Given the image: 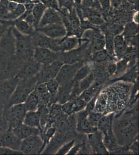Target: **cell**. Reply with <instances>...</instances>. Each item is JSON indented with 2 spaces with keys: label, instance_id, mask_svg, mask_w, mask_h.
Wrapping results in <instances>:
<instances>
[{
  "label": "cell",
  "instance_id": "cell-14",
  "mask_svg": "<svg viewBox=\"0 0 139 155\" xmlns=\"http://www.w3.org/2000/svg\"><path fill=\"white\" fill-rule=\"evenodd\" d=\"M60 52H56L51 50L41 47H35L34 51V59L43 65L51 63L59 60Z\"/></svg>",
  "mask_w": 139,
  "mask_h": 155
},
{
  "label": "cell",
  "instance_id": "cell-52",
  "mask_svg": "<svg viewBox=\"0 0 139 155\" xmlns=\"http://www.w3.org/2000/svg\"><path fill=\"white\" fill-rule=\"evenodd\" d=\"M82 1L83 0H73L75 8H80V7H82Z\"/></svg>",
  "mask_w": 139,
  "mask_h": 155
},
{
  "label": "cell",
  "instance_id": "cell-48",
  "mask_svg": "<svg viewBox=\"0 0 139 155\" xmlns=\"http://www.w3.org/2000/svg\"><path fill=\"white\" fill-rule=\"evenodd\" d=\"M97 96L98 95L96 96L95 97H93L90 101H89L87 103L86 106V107L85 108L84 110L88 114L91 112L94 111Z\"/></svg>",
  "mask_w": 139,
  "mask_h": 155
},
{
  "label": "cell",
  "instance_id": "cell-44",
  "mask_svg": "<svg viewBox=\"0 0 139 155\" xmlns=\"http://www.w3.org/2000/svg\"><path fill=\"white\" fill-rule=\"evenodd\" d=\"M116 71V63L115 62H107L106 65V72L107 78L114 76Z\"/></svg>",
  "mask_w": 139,
  "mask_h": 155
},
{
  "label": "cell",
  "instance_id": "cell-16",
  "mask_svg": "<svg viewBox=\"0 0 139 155\" xmlns=\"http://www.w3.org/2000/svg\"><path fill=\"white\" fill-rule=\"evenodd\" d=\"M21 141L11 129L3 131L0 134V146L20 152Z\"/></svg>",
  "mask_w": 139,
  "mask_h": 155
},
{
  "label": "cell",
  "instance_id": "cell-43",
  "mask_svg": "<svg viewBox=\"0 0 139 155\" xmlns=\"http://www.w3.org/2000/svg\"><path fill=\"white\" fill-rule=\"evenodd\" d=\"M6 104L3 101H0V128L3 130L7 129V124L5 119V111Z\"/></svg>",
  "mask_w": 139,
  "mask_h": 155
},
{
  "label": "cell",
  "instance_id": "cell-40",
  "mask_svg": "<svg viewBox=\"0 0 139 155\" xmlns=\"http://www.w3.org/2000/svg\"><path fill=\"white\" fill-rule=\"evenodd\" d=\"M75 143V140L71 139L70 141H67L60 146L57 150L55 153L56 155H67L70 150L71 148Z\"/></svg>",
  "mask_w": 139,
  "mask_h": 155
},
{
  "label": "cell",
  "instance_id": "cell-47",
  "mask_svg": "<svg viewBox=\"0 0 139 155\" xmlns=\"http://www.w3.org/2000/svg\"><path fill=\"white\" fill-rule=\"evenodd\" d=\"M23 154L20 151L12 150L5 147L0 146V155H19Z\"/></svg>",
  "mask_w": 139,
  "mask_h": 155
},
{
  "label": "cell",
  "instance_id": "cell-54",
  "mask_svg": "<svg viewBox=\"0 0 139 155\" xmlns=\"http://www.w3.org/2000/svg\"><path fill=\"white\" fill-rule=\"evenodd\" d=\"M30 1L31 2H32V3L35 4L40 2V0H30Z\"/></svg>",
  "mask_w": 139,
  "mask_h": 155
},
{
  "label": "cell",
  "instance_id": "cell-37",
  "mask_svg": "<svg viewBox=\"0 0 139 155\" xmlns=\"http://www.w3.org/2000/svg\"><path fill=\"white\" fill-rule=\"evenodd\" d=\"M128 61L125 58L118 60L116 63V71L114 77H118L127 71L129 68Z\"/></svg>",
  "mask_w": 139,
  "mask_h": 155
},
{
  "label": "cell",
  "instance_id": "cell-15",
  "mask_svg": "<svg viewBox=\"0 0 139 155\" xmlns=\"http://www.w3.org/2000/svg\"><path fill=\"white\" fill-rule=\"evenodd\" d=\"M35 31L54 39L62 38L66 36L67 33V30L63 22L47 25L39 28Z\"/></svg>",
  "mask_w": 139,
  "mask_h": 155
},
{
  "label": "cell",
  "instance_id": "cell-33",
  "mask_svg": "<svg viewBox=\"0 0 139 155\" xmlns=\"http://www.w3.org/2000/svg\"><path fill=\"white\" fill-rule=\"evenodd\" d=\"M23 104L25 105L26 111H37L40 106V100L34 91L29 94L25 102H23Z\"/></svg>",
  "mask_w": 139,
  "mask_h": 155
},
{
  "label": "cell",
  "instance_id": "cell-42",
  "mask_svg": "<svg viewBox=\"0 0 139 155\" xmlns=\"http://www.w3.org/2000/svg\"><path fill=\"white\" fill-rule=\"evenodd\" d=\"M73 103V113H76L85 109L86 106L87 102L83 99L78 97L74 101H71Z\"/></svg>",
  "mask_w": 139,
  "mask_h": 155
},
{
  "label": "cell",
  "instance_id": "cell-2",
  "mask_svg": "<svg viewBox=\"0 0 139 155\" xmlns=\"http://www.w3.org/2000/svg\"><path fill=\"white\" fill-rule=\"evenodd\" d=\"M113 83L114 84L104 89L107 95L106 114L118 112L119 116L128 104L131 89L127 83L125 84L120 81V83Z\"/></svg>",
  "mask_w": 139,
  "mask_h": 155
},
{
  "label": "cell",
  "instance_id": "cell-55",
  "mask_svg": "<svg viewBox=\"0 0 139 155\" xmlns=\"http://www.w3.org/2000/svg\"><path fill=\"white\" fill-rule=\"evenodd\" d=\"M3 130H3V129H2L0 128V134H1V132H2V131H3Z\"/></svg>",
  "mask_w": 139,
  "mask_h": 155
},
{
  "label": "cell",
  "instance_id": "cell-32",
  "mask_svg": "<svg viewBox=\"0 0 139 155\" xmlns=\"http://www.w3.org/2000/svg\"><path fill=\"white\" fill-rule=\"evenodd\" d=\"M47 7L41 2L34 4L32 11L34 18L33 27L35 30L39 28V23Z\"/></svg>",
  "mask_w": 139,
  "mask_h": 155
},
{
  "label": "cell",
  "instance_id": "cell-26",
  "mask_svg": "<svg viewBox=\"0 0 139 155\" xmlns=\"http://www.w3.org/2000/svg\"><path fill=\"white\" fill-rule=\"evenodd\" d=\"M90 59L94 64H103L117 61L116 58L112 57L107 53L105 49L93 52L91 55Z\"/></svg>",
  "mask_w": 139,
  "mask_h": 155
},
{
  "label": "cell",
  "instance_id": "cell-24",
  "mask_svg": "<svg viewBox=\"0 0 139 155\" xmlns=\"http://www.w3.org/2000/svg\"><path fill=\"white\" fill-rule=\"evenodd\" d=\"M81 45L80 39L76 36H65L61 39L59 52H64L78 48Z\"/></svg>",
  "mask_w": 139,
  "mask_h": 155
},
{
  "label": "cell",
  "instance_id": "cell-34",
  "mask_svg": "<svg viewBox=\"0 0 139 155\" xmlns=\"http://www.w3.org/2000/svg\"><path fill=\"white\" fill-rule=\"evenodd\" d=\"M40 120V126L42 130V134L49 122V109L48 106L44 104H40L37 110ZM42 136V135H41Z\"/></svg>",
  "mask_w": 139,
  "mask_h": 155
},
{
  "label": "cell",
  "instance_id": "cell-31",
  "mask_svg": "<svg viewBox=\"0 0 139 155\" xmlns=\"http://www.w3.org/2000/svg\"><path fill=\"white\" fill-rule=\"evenodd\" d=\"M23 124L30 127L39 129L42 132L40 117L37 111H27L25 115Z\"/></svg>",
  "mask_w": 139,
  "mask_h": 155
},
{
  "label": "cell",
  "instance_id": "cell-18",
  "mask_svg": "<svg viewBox=\"0 0 139 155\" xmlns=\"http://www.w3.org/2000/svg\"><path fill=\"white\" fill-rule=\"evenodd\" d=\"M88 135V144L90 146L92 153L95 154H109L102 141V134L99 131L92 133Z\"/></svg>",
  "mask_w": 139,
  "mask_h": 155
},
{
  "label": "cell",
  "instance_id": "cell-30",
  "mask_svg": "<svg viewBox=\"0 0 139 155\" xmlns=\"http://www.w3.org/2000/svg\"><path fill=\"white\" fill-rule=\"evenodd\" d=\"M13 27L18 32L26 35H32L35 31L33 26L29 25L25 20L21 19H17L13 21Z\"/></svg>",
  "mask_w": 139,
  "mask_h": 155
},
{
  "label": "cell",
  "instance_id": "cell-11",
  "mask_svg": "<svg viewBox=\"0 0 139 155\" xmlns=\"http://www.w3.org/2000/svg\"><path fill=\"white\" fill-rule=\"evenodd\" d=\"M84 64L83 62H78L72 64H64L55 79L60 85L70 83L73 81L76 72Z\"/></svg>",
  "mask_w": 139,
  "mask_h": 155
},
{
  "label": "cell",
  "instance_id": "cell-4",
  "mask_svg": "<svg viewBox=\"0 0 139 155\" xmlns=\"http://www.w3.org/2000/svg\"><path fill=\"white\" fill-rule=\"evenodd\" d=\"M37 85L35 77L20 80L16 89L9 98L6 108L14 104H23L29 94L33 91Z\"/></svg>",
  "mask_w": 139,
  "mask_h": 155
},
{
  "label": "cell",
  "instance_id": "cell-10",
  "mask_svg": "<svg viewBox=\"0 0 139 155\" xmlns=\"http://www.w3.org/2000/svg\"><path fill=\"white\" fill-rule=\"evenodd\" d=\"M31 36L34 47H41L51 50L56 52H59V44L62 38L54 39L35 31Z\"/></svg>",
  "mask_w": 139,
  "mask_h": 155
},
{
  "label": "cell",
  "instance_id": "cell-41",
  "mask_svg": "<svg viewBox=\"0 0 139 155\" xmlns=\"http://www.w3.org/2000/svg\"><path fill=\"white\" fill-rule=\"evenodd\" d=\"M101 7V13L104 20L108 18L109 15L111 1L110 0H99Z\"/></svg>",
  "mask_w": 139,
  "mask_h": 155
},
{
  "label": "cell",
  "instance_id": "cell-36",
  "mask_svg": "<svg viewBox=\"0 0 139 155\" xmlns=\"http://www.w3.org/2000/svg\"><path fill=\"white\" fill-rule=\"evenodd\" d=\"M92 71V66L88 63L84 64L76 72L73 81L79 82L85 78Z\"/></svg>",
  "mask_w": 139,
  "mask_h": 155
},
{
  "label": "cell",
  "instance_id": "cell-46",
  "mask_svg": "<svg viewBox=\"0 0 139 155\" xmlns=\"http://www.w3.org/2000/svg\"><path fill=\"white\" fill-rule=\"evenodd\" d=\"M61 109L62 112L67 115L72 114H73L72 101H68L61 104Z\"/></svg>",
  "mask_w": 139,
  "mask_h": 155
},
{
  "label": "cell",
  "instance_id": "cell-17",
  "mask_svg": "<svg viewBox=\"0 0 139 155\" xmlns=\"http://www.w3.org/2000/svg\"><path fill=\"white\" fill-rule=\"evenodd\" d=\"M76 130L77 132L83 134H90L98 130V129L93 128L90 125L87 119L88 113L85 110L75 113Z\"/></svg>",
  "mask_w": 139,
  "mask_h": 155
},
{
  "label": "cell",
  "instance_id": "cell-19",
  "mask_svg": "<svg viewBox=\"0 0 139 155\" xmlns=\"http://www.w3.org/2000/svg\"><path fill=\"white\" fill-rule=\"evenodd\" d=\"M139 71L137 63L132 67L127 69L123 74L118 77L114 78L113 79L109 81L110 84L115 83L116 82H123L125 83L134 84L137 80L139 76Z\"/></svg>",
  "mask_w": 139,
  "mask_h": 155
},
{
  "label": "cell",
  "instance_id": "cell-56",
  "mask_svg": "<svg viewBox=\"0 0 139 155\" xmlns=\"http://www.w3.org/2000/svg\"><path fill=\"white\" fill-rule=\"evenodd\" d=\"M0 23H2V22H1V21H0Z\"/></svg>",
  "mask_w": 139,
  "mask_h": 155
},
{
  "label": "cell",
  "instance_id": "cell-9",
  "mask_svg": "<svg viewBox=\"0 0 139 155\" xmlns=\"http://www.w3.org/2000/svg\"><path fill=\"white\" fill-rule=\"evenodd\" d=\"M20 150L26 155L42 153L43 151V140L41 135L31 136L22 140Z\"/></svg>",
  "mask_w": 139,
  "mask_h": 155
},
{
  "label": "cell",
  "instance_id": "cell-38",
  "mask_svg": "<svg viewBox=\"0 0 139 155\" xmlns=\"http://www.w3.org/2000/svg\"><path fill=\"white\" fill-rule=\"evenodd\" d=\"M95 80V76L93 75V73L91 71L90 74H88L86 77L84 79H83L82 80L79 81L78 82L79 90L81 91V92H83L84 91L89 87L93 83Z\"/></svg>",
  "mask_w": 139,
  "mask_h": 155
},
{
  "label": "cell",
  "instance_id": "cell-27",
  "mask_svg": "<svg viewBox=\"0 0 139 155\" xmlns=\"http://www.w3.org/2000/svg\"><path fill=\"white\" fill-rule=\"evenodd\" d=\"M114 113H109L103 115L99 123L97 129L102 134L107 131L113 129V124L114 119Z\"/></svg>",
  "mask_w": 139,
  "mask_h": 155
},
{
  "label": "cell",
  "instance_id": "cell-29",
  "mask_svg": "<svg viewBox=\"0 0 139 155\" xmlns=\"http://www.w3.org/2000/svg\"><path fill=\"white\" fill-rule=\"evenodd\" d=\"M139 25L135 22H129L123 27V32L122 34L125 39V41L128 46L131 39L138 34Z\"/></svg>",
  "mask_w": 139,
  "mask_h": 155
},
{
  "label": "cell",
  "instance_id": "cell-1",
  "mask_svg": "<svg viewBox=\"0 0 139 155\" xmlns=\"http://www.w3.org/2000/svg\"><path fill=\"white\" fill-rule=\"evenodd\" d=\"M115 117L113 129L118 145L129 147L138 136L137 106Z\"/></svg>",
  "mask_w": 139,
  "mask_h": 155
},
{
  "label": "cell",
  "instance_id": "cell-53",
  "mask_svg": "<svg viewBox=\"0 0 139 155\" xmlns=\"http://www.w3.org/2000/svg\"><path fill=\"white\" fill-rule=\"evenodd\" d=\"M127 1L129 3L131 4H134V5H137V2L138 0H127Z\"/></svg>",
  "mask_w": 139,
  "mask_h": 155
},
{
  "label": "cell",
  "instance_id": "cell-7",
  "mask_svg": "<svg viewBox=\"0 0 139 155\" xmlns=\"http://www.w3.org/2000/svg\"><path fill=\"white\" fill-rule=\"evenodd\" d=\"M23 63L15 55L7 60L0 61V80L8 79L17 76Z\"/></svg>",
  "mask_w": 139,
  "mask_h": 155
},
{
  "label": "cell",
  "instance_id": "cell-25",
  "mask_svg": "<svg viewBox=\"0 0 139 155\" xmlns=\"http://www.w3.org/2000/svg\"><path fill=\"white\" fill-rule=\"evenodd\" d=\"M34 91L39 97L40 104H44L48 107L50 104L51 96L46 87V83L36 85Z\"/></svg>",
  "mask_w": 139,
  "mask_h": 155
},
{
  "label": "cell",
  "instance_id": "cell-22",
  "mask_svg": "<svg viewBox=\"0 0 139 155\" xmlns=\"http://www.w3.org/2000/svg\"><path fill=\"white\" fill-rule=\"evenodd\" d=\"M128 47V46L122 34L115 36L114 37V50L115 57L117 61L123 58L126 52Z\"/></svg>",
  "mask_w": 139,
  "mask_h": 155
},
{
  "label": "cell",
  "instance_id": "cell-6",
  "mask_svg": "<svg viewBox=\"0 0 139 155\" xmlns=\"http://www.w3.org/2000/svg\"><path fill=\"white\" fill-rule=\"evenodd\" d=\"M12 27H10L0 38V61L7 60L15 54V41Z\"/></svg>",
  "mask_w": 139,
  "mask_h": 155
},
{
  "label": "cell",
  "instance_id": "cell-20",
  "mask_svg": "<svg viewBox=\"0 0 139 155\" xmlns=\"http://www.w3.org/2000/svg\"><path fill=\"white\" fill-rule=\"evenodd\" d=\"M12 130L21 140H23L31 136L38 134H40L41 136L42 134V132L39 129L30 127L24 124H22L17 127L13 128L12 129Z\"/></svg>",
  "mask_w": 139,
  "mask_h": 155
},
{
  "label": "cell",
  "instance_id": "cell-28",
  "mask_svg": "<svg viewBox=\"0 0 139 155\" xmlns=\"http://www.w3.org/2000/svg\"><path fill=\"white\" fill-rule=\"evenodd\" d=\"M72 83L73 81L67 84L60 85L57 94L56 102L62 104L70 101Z\"/></svg>",
  "mask_w": 139,
  "mask_h": 155
},
{
  "label": "cell",
  "instance_id": "cell-51",
  "mask_svg": "<svg viewBox=\"0 0 139 155\" xmlns=\"http://www.w3.org/2000/svg\"><path fill=\"white\" fill-rule=\"evenodd\" d=\"M123 1V0H110L111 5L114 8H117L122 4Z\"/></svg>",
  "mask_w": 139,
  "mask_h": 155
},
{
  "label": "cell",
  "instance_id": "cell-5",
  "mask_svg": "<svg viewBox=\"0 0 139 155\" xmlns=\"http://www.w3.org/2000/svg\"><path fill=\"white\" fill-rule=\"evenodd\" d=\"M26 109L23 104H14L6 108L5 119L7 124V129H12L23 124Z\"/></svg>",
  "mask_w": 139,
  "mask_h": 155
},
{
  "label": "cell",
  "instance_id": "cell-13",
  "mask_svg": "<svg viewBox=\"0 0 139 155\" xmlns=\"http://www.w3.org/2000/svg\"><path fill=\"white\" fill-rule=\"evenodd\" d=\"M20 80L16 76L8 79L0 80V101L6 105L16 89Z\"/></svg>",
  "mask_w": 139,
  "mask_h": 155
},
{
  "label": "cell",
  "instance_id": "cell-23",
  "mask_svg": "<svg viewBox=\"0 0 139 155\" xmlns=\"http://www.w3.org/2000/svg\"><path fill=\"white\" fill-rule=\"evenodd\" d=\"M103 84V83L101 82L95 80L92 85L87 89L82 92L78 97L83 99V100H84L87 103L93 97L98 95L102 90Z\"/></svg>",
  "mask_w": 139,
  "mask_h": 155
},
{
  "label": "cell",
  "instance_id": "cell-8",
  "mask_svg": "<svg viewBox=\"0 0 139 155\" xmlns=\"http://www.w3.org/2000/svg\"><path fill=\"white\" fill-rule=\"evenodd\" d=\"M64 64L60 60H57L49 64L42 65L40 71L35 76L37 84L46 83L50 80L55 79Z\"/></svg>",
  "mask_w": 139,
  "mask_h": 155
},
{
  "label": "cell",
  "instance_id": "cell-3",
  "mask_svg": "<svg viewBox=\"0 0 139 155\" xmlns=\"http://www.w3.org/2000/svg\"><path fill=\"white\" fill-rule=\"evenodd\" d=\"M12 33L15 41V57L23 62L33 58L35 47L31 36L21 34L13 26Z\"/></svg>",
  "mask_w": 139,
  "mask_h": 155
},
{
  "label": "cell",
  "instance_id": "cell-45",
  "mask_svg": "<svg viewBox=\"0 0 139 155\" xmlns=\"http://www.w3.org/2000/svg\"><path fill=\"white\" fill-rule=\"evenodd\" d=\"M40 2L47 8L55 9L58 12L60 10V7L57 0H40Z\"/></svg>",
  "mask_w": 139,
  "mask_h": 155
},
{
  "label": "cell",
  "instance_id": "cell-49",
  "mask_svg": "<svg viewBox=\"0 0 139 155\" xmlns=\"http://www.w3.org/2000/svg\"><path fill=\"white\" fill-rule=\"evenodd\" d=\"M138 136L134 139L132 143L129 146V152L134 154H138Z\"/></svg>",
  "mask_w": 139,
  "mask_h": 155
},
{
  "label": "cell",
  "instance_id": "cell-21",
  "mask_svg": "<svg viewBox=\"0 0 139 155\" xmlns=\"http://www.w3.org/2000/svg\"><path fill=\"white\" fill-rule=\"evenodd\" d=\"M60 22H62V21L59 12L55 9L47 8L40 20L39 28Z\"/></svg>",
  "mask_w": 139,
  "mask_h": 155
},
{
  "label": "cell",
  "instance_id": "cell-35",
  "mask_svg": "<svg viewBox=\"0 0 139 155\" xmlns=\"http://www.w3.org/2000/svg\"><path fill=\"white\" fill-rule=\"evenodd\" d=\"M45 83H46V87L47 88V90L51 96L50 104V105L53 103L56 102L57 94L58 93L60 85L55 78L50 80Z\"/></svg>",
  "mask_w": 139,
  "mask_h": 155
},
{
  "label": "cell",
  "instance_id": "cell-12",
  "mask_svg": "<svg viewBox=\"0 0 139 155\" xmlns=\"http://www.w3.org/2000/svg\"><path fill=\"white\" fill-rule=\"evenodd\" d=\"M42 65L32 58L23 63L17 76L20 79L34 77L40 71Z\"/></svg>",
  "mask_w": 139,
  "mask_h": 155
},
{
  "label": "cell",
  "instance_id": "cell-50",
  "mask_svg": "<svg viewBox=\"0 0 139 155\" xmlns=\"http://www.w3.org/2000/svg\"><path fill=\"white\" fill-rule=\"evenodd\" d=\"M83 142H84V141L82 142H79V143L76 144L75 143V144L71 148L70 150L69 151V153H68L67 155H76V154H78L80 148L83 145Z\"/></svg>",
  "mask_w": 139,
  "mask_h": 155
},
{
  "label": "cell",
  "instance_id": "cell-39",
  "mask_svg": "<svg viewBox=\"0 0 139 155\" xmlns=\"http://www.w3.org/2000/svg\"><path fill=\"white\" fill-rule=\"evenodd\" d=\"M103 115L102 113H99L95 111H92L89 113L87 115V119L88 121L93 128H97L99 123L100 120L101 118Z\"/></svg>",
  "mask_w": 139,
  "mask_h": 155
}]
</instances>
